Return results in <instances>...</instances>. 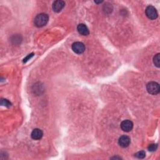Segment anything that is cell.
<instances>
[{
	"instance_id": "cell-10",
	"label": "cell",
	"mask_w": 160,
	"mask_h": 160,
	"mask_svg": "<svg viewBox=\"0 0 160 160\" xmlns=\"http://www.w3.org/2000/svg\"><path fill=\"white\" fill-rule=\"evenodd\" d=\"M159 55H160V54L158 53L153 58L154 64H155L156 66L158 67V68H159V65H160V57H159Z\"/></svg>"
},
{
	"instance_id": "cell-11",
	"label": "cell",
	"mask_w": 160,
	"mask_h": 160,
	"mask_svg": "<svg viewBox=\"0 0 160 160\" xmlns=\"http://www.w3.org/2000/svg\"><path fill=\"white\" fill-rule=\"evenodd\" d=\"M134 156H135V157H136L137 158L143 159L145 157L146 153L144 151H139V152L136 153L135 155H134Z\"/></svg>"
},
{
	"instance_id": "cell-5",
	"label": "cell",
	"mask_w": 160,
	"mask_h": 160,
	"mask_svg": "<svg viewBox=\"0 0 160 160\" xmlns=\"http://www.w3.org/2000/svg\"><path fill=\"white\" fill-rule=\"evenodd\" d=\"M121 128L123 131L125 132H129L133 128V123L130 120H124L121 124Z\"/></svg>"
},
{
	"instance_id": "cell-12",
	"label": "cell",
	"mask_w": 160,
	"mask_h": 160,
	"mask_svg": "<svg viewBox=\"0 0 160 160\" xmlns=\"http://www.w3.org/2000/svg\"><path fill=\"white\" fill-rule=\"evenodd\" d=\"M157 148H158V145L156 144H151L148 146V149L149 151H152L153 152V151H155L156 150Z\"/></svg>"
},
{
	"instance_id": "cell-2",
	"label": "cell",
	"mask_w": 160,
	"mask_h": 160,
	"mask_svg": "<svg viewBox=\"0 0 160 160\" xmlns=\"http://www.w3.org/2000/svg\"><path fill=\"white\" fill-rule=\"evenodd\" d=\"M146 89L149 94L152 95H156L159 93V85L156 82H149L147 84Z\"/></svg>"
},
{
	"instance_id": "cell-1",
	"label": "cell",
	"mask_w": 160,
	"mask_h": 160,
	"mask_svg": "<svg viewBox=\"0 0 160 160\" xmlns=\"http://www.w3.org/2000/svg\"><path fill=\"white\" fill-rule=\"evenodd\" d=\"M49 20L48 14L45 13H41L38 14L34 21L35 25L38 28H41L47 24Z\"/></svg>"
},
{
	"instance_id": "cell-8",
	"label": "cell",
	"mask_w": 160,
	"mask_h": 160,
	"mask_svg": "<svg viewBox=\"0 0 160 160\" xmlns=\"http://www.w3.org/2000/svg\"><path fill=\"white\" fill-rule=\"evenodd\" d=\"M77 30L80 34L83 36H87L89 33L88 27L85 24H80L77 27Z\"/></svg>"
},
{
	"instance_id": "cell-7",
	"label": "cell",
	"mask_w": 160,
	"mask_h": 160,
	"mask_svg": "<svg viewBox=\"0 0 160 160\" xmlns=\"http://www.w3.org/2000/svg\"><path fill=\"white\" fill-rule=\"evenodd\" d=\"M64 5L65 3L63 1H60V0H59V1H55L53 3V10L55 12L59 13L63 9Z\"/></svg>"
},
{
	"instance_id": "cell-3",
	"label": "cell",
	"mask_w": 160,
	"mask_h": 160,
	"mask_svg": "<svg viewBox=\"0 0 160 160\" xmlns=\"http://www.w3.org/2000/svg\"><path fill=\"white\" fill-rule=\"evenodd\" d=\"M146 14L150 20H155L158 17V12L156 8L153 6H148L146 9Z\"/></svg>"
},
{
	"instance_id": "cell-9",
	"label": "cell",
	"mask_w": 160,
	"mask_h": 160,
	"mask_svg": "<svg viewBox=\"0 0 160 160\" xmlns=\"http://www.w3.org/2000/svg\"><path fill=\"white\" fill-rule=\"evenodd\" d=\"M43 133L41 130L40 129L36 128L33 130V131L31 133V138L35 140H40L42 137H43Z\"/></svg>"
},
{
	"instance_id": "cell-6",
	"label": "cell",
	"mask_w": 160,
	"mask_h": 160,
	"mask_svg": "<svg viewBox=\"0 0 160 160\" xmlns=\"http://www.w3.org/2000/svg\"><path fill=\"white\" fill-rule=\"evenodd\" d=\"M130 138L127 136H121L118 140V144L122 148L128 147L130 144Z\"/></svg>"
},
{
	"instance_id": "cell-14",
	"label": "cell",
	"mask_w": 160,
	"mask_h": 160,
	"mask_svg": "<svg viewBox=\"0 0 160 160\" xmlns=\"http://www.w3.org/2000/svg\"><path fill=\"white\" fill-rule=\"evenodd\" d=\"M33 54L30 55H29V56H28V57H27L26 59H24V62H27V61L29 60L30 58H31V56H33Z\"/></svg>"
},
{
	"instance_id": "cell-13",
	"label": "cell",
	"mask_w": 160,
	"mask_h": 160,
	"mask_svg": "<svg viewBox=\"0 0 160 160\" xmlns=\"http://www.w3.org/2000/svg\"><path fill=\"white\" fill-rule=\"evenodd\" d=\"M2 105L6 106H10L11 103L8 102L7 99H2V102H1Z\"/></svg>"
},
{
	"instance_id": "cell-4",
	"label": "cell",
	"mask_w": 160,
	"mask_h": 160,
	"mask_svg": "<svg viewBox=\"0 0 160 160\" xmlns=\"http://www.w3.org/2000/svg\"><path fill=\"white\" fill-rule=\"evenodd\" d=\"M73 51L77 54H81L85 51V45L81 42H75L72 45Z\"/></svg>"
}]
</instances>
